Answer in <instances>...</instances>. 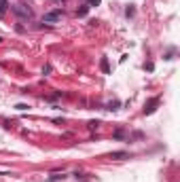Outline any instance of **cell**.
Masks as SVG:
<instances>
[{
    "label": "cell",
    "instance_id": "6da1fadb",
    "mask_svg": "<svg viewBox=\"0 0 180 182\" xmlns=\"http://www.w3.org/2000/svg\"><path fill=\"white\" fill-rule=\"evenodd\" d=\"M11 11H13L19 19H32V15H34V13H32V9H30L26 2H17V4H13V7H11Z\"/></svg>",
    "mask_w": 180,
    "mask_h": 182
},
{
    "label": "cell",
    "instance_id": "7a4b0ae2",
    "mask_svg": "<svg viewBox=\"0 0 180 182\" xmlns=\"http://www.w3.org/2000/svg\"><path fill=\"white\" fill-rule=\"evenodd\" d=\"M59 19H61V11H51V13H44L42 24H55Z\"/></svg>",
    "mask_w": 180,
    "mask_h": 182
},
{
    "label": "cell",
    "instance_id": "3957f363",
    "mask_svg": "<svg viewBox=\"0 0 180 182\" xmlns=\"http://www.w3.org/2000/svg\"><path fill=\"white\" fill-rule=\"evenodd\" d=\"M159 104V98H155V100H150L148 104H146V108H144V112L146 115H150V112H155V106Z\"/></svg>",
    "mask_w": 180,
    "mask_h": 182
},
{
    "label": "cell",
    "instance_id": "277c9868",
    "mask_svg": "<svg viewBox=\"0 0 180 182\" xmlns=\"http://www.w3.org/2000/svg\"><path fill=\"white\" fill-rule=\"evenodd\" d=\"M110 159L121 161V159H127V152H125V150H115V152H110Z\"/></svg>",
    "mask_w": 180,
    "mask_h": 182
},
{
    "label": "cell",
    "instance_id": "5b68a950",
    "mask_svg": "<svg viewBox=\"0 0 180 182\" xmlns=\"http://www.w3.org/2000/svg\"><path fill=\"white\" fill-rule=\"evenodd\" d=\"M7 9H9V0H0V17H4Z\"/></svg>",
    "mask_w": 180,
    "mask_h": 182
},
{
    "label": "cell",
    "instance_id": "8992f818",
    "mask_svg": "<svg viewBox=\"0 0 180 182\" xmlns=\"http://www.w3.org/2000/svg\"><path fill=\"white\" fill-rule=\"evenodd\" d=\"M87 11H89V4H83L81 9H76V15H79V17H85V15H87Z\"/></svg>",
    "mask_w": 180,
    "mask_h": 182
},
{
    "label": "cell",
    "instance_id": "52a82bcc",
    "mask_svg": "<svg viewBox=\"0 0 180 182\" xmlns=\"http://www.w3.org/2000/svg\"><path fill=\"white\" fill-rule=\"evenodd\" d=\"M64 178H66L64 174H53V176L49 178V182H57V180H64Z\"/></svg>",
    "mask_w": 180,
    "mask_h": 182
},
{
    "label": "cell",
    "instance_id": "ba28073f",
    "mask_svg": "<svg viewBox=\"0 0 180 182\" xmlns=\"http://www.w3.org/2000/svg\"><path fill=\"white\" fill-rule=\"evenodd\" d=\"M112 138H115V140H123L125 133H123V131H115V133H112Z\"/></svg>",
    "mask_w": 180,
    "mask_h": 182
},
{
    "label": "cell",
    "instance_id": "9c48e42d",
    "mask_svg": "<svg viewBox=\"0 0 180 182\" xmlns=\"http://www.w3.org/2000/svg\"><path fill=\"white\" fill-rule=\"evenodd\" d=\"M100 127V121H91V123H89V129H98Z\"/></svg>",
    "mask_w": 180,
    "mask_h": 182
},
{
    "label": "cell",
    "instance_id": "30bf717a",
    "mask_svg": "<svg viewBox=\"0 0 180 182\" xmlns=\"http://www.w3.org/2000/svg\"><path fill=\"white\" fill-rule=\"evenodd\" d=\"M102 70L108 72V61H106V59H102Z\"/></svg>",
    "mask_w": 180,
    "mask_h": 182
},
{
    "label": "cell",
    "instance_id": "8fae6325",
    "mask_svg": "<svg viewBox=\"0 0 180 182\" xmlns=\"http://www.w3.org/2000/svg\"><path fill=\"white\" fill-rule=\"evenodd\" d=\"M100 4V0H89V7H98Z\"/></svg>",
    "mask_w": 180,
    "mask_h": 182
}]
</instances>
